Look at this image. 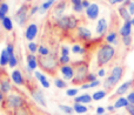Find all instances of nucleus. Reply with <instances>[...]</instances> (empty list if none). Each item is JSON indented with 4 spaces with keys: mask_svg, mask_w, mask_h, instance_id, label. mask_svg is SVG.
Returning a JSON list of instances; mask_svg holds the SVG:
<instances>
[{
    "mask_svg": "<svg viewBox=\"0 0 134 115\" xmlns=\"http://www.w3.org/2000/svg\"><path fill=\"white\" fill-rule=\"evenodd\" d=\"M38 62H39V66L42 71H45L46 73H48L49 75H55L57 74V69H58V62L59 59H57L55 54L49 53V55L47 56H40L38 58Z\"/></svg>",
    "mask_w": 134,
    "mask_h": 115,
    "instance_id": "1",
    "label": "nucleus"
},
{
    "mask_svg": "<svg viewBox=\"0 0 134 115\" xmlns=\"http://www.w3.org/2000/svg\"><path fill=\"white\" fill-rule=\"evenodd\" d=\"M115 55V49L112 45H102L97 53V65L98 67H102L107 65Z\"/></svg>",
    "mask_w": 134,
    "mask_h": 115,
    "instance_id": "2",
    "label": "nucleus"
},
{
    "mask_svg": "<svg viewBox=\"0 0 134 115\" xmlns=\"http://www.w3.org/2000/svg\"><path fill=\"white\" fill-rule=\"evenodd\" d=\"M73 68L75 71V75H74L72 83L74 85H83L86 82V76L88 74V65L85 61H79L74 62Z\"/></svg>",
    "mask_w": 134,
    "mask_h": 115,
    "instance_id": "3",
    "label": "nucleus"
},
{
    "mask_svg": "<svg viewBox=\"0 0 134 115\" xmlns=\"http://www.w3.org/2000/svg\"><path fill=\"white\" fill-rule=\"evenodd\" d=\"M58 26L64 31L67 30H74V28H78V19L73 15H64L61 18L58 19L57 21Z\"/></svg>",
    "mask_w": 134,
    "mask_h": 115,
    "instance_id": "4",
    "label": "nucleus"
},
{
    "mask_svg": "<svg viewBox=\"0 0 134 115\" xmlns=\"http://www.w3.org/2000/svg\"><path fill=\"white\" fill-rule=\"evenodd\" d=\"M28 9H30V6L24 4V5H21L20 8H19L18 11L15 12V14H14V20H15L20 26H23L24 24L27 21V18H28V15H30Z\"/></svg>",
    "mask_w": 134,
    "mask_h": 115,
    "instance_id": "5",
    "label": "nucleus"
},
{
    "mask_svg": "<svg viewBox=\"0 0 134 115\" xmlns=\"http://www.w3.org/2000/svg\"><path fill=\"white\" fill-rule=\"evenodd\" d=\"M6 102H7V106L11 107V108L19 109V108L23 107V105H24V102L25 101H24V99L21 96L13 94V95H8V96H7Z\"/></svg>",
    "mask_w": 134,
    "mask_h": 115,
    "instance_id": "6",
    "label": "nucleus"
},
{
    "mask_svg": "<svg viewBox=\"0 0 134 115\" xmlns=\"http://www.w3.org/2000/svg\"><path fill=\"white\" fill-rule=\"evenodd\" d=\"M31 95H32V97L34 99V101L38 102L40 106H44V107L47 106L46 99H45V96H44V93H42L39 88H33V89H31Z\"/></svg>",
    "mask_w": 134,
    "mask_h": 115,
    "instance_id": "7",
    "label": "nucleus"
},
{
    "mask_svg": "<svg viewBox=\"0 0 134 115\" xmlns=\"http://www.w3.org/2000/svg\"><path fill=\"white\" fill-rule=\"evenodd\" d=\"M60 73L65 80H73L74 75H75V71H74L73 66H69V65H64V66H61Z\"/></svg>",
    "mask_w": 134,
    "mask_h": 115,
    "instance_id": "8",
    "label": "nucleus"
},
{
    "mask_svg": "<svg viewBox=\"0 0 134 115\" xmlns=\"http://www.w3.org/2000/svg\"><path fill=\"white\" fill-rule=\"evenodd\" d=\"M37 34H38V25L34 22L30 24V25L27 26V28H26V32H25L26 40L33 41V40L35 39V37H37Z\"/></svg>",
    "mask_w": 134,
    "mask_h": 115,
    "instance_id": "9",
    "label": "nucleus"
},
{
    "mask_svg": "<svg viewBox=\"0 0 134 115\" xmlns=\"http://www.w3.org/2000/svg\"><path fill=\"white\" fill-rule=\"evenodd\" d=\"M76 35H78V38L80 40H82V41H87V40H90L91 38H92L91 31L87 30L86 27H82V26H79V27L76 28Z\"/></svg>",
    "mask_w": 134,
    "mask_h": 115,
    "instance_id": "10",
    "label": "nucleus"
},
{
    "mask_svg": "<svg viewBox=\"0 0 134 115\" xmlns=\"http://www.w3.org/2000/svg\"><path fill=\"white\" fill-rule=\"evenodd\" d=\"M86 15L90 20H95L99 15V6L97 4H91V6L86 8Z\"/></svg>",
    "mask_w": 134,
    "mask_h": 115,
    "instance_id": "11",
    "label": "nucleus"
},
{
    "mask_svg": "<svg viewBox=\"0 0 134 115\" xmlns=\"http://www.w3.org/2000/svg\"><path fill=\"white\" fill-rule=\"evenodd\" d=\"M0 89H1V92L4 93V94H6V93H8L9 90H11L9 78L6 75V74H4V75L0 76Z\"/></svg>",
    "mask_w": 134,
    "mask_h": 115,
    "instance_id": "12",
    "label": "nucleus"
},
{
    "mask_svg": "<svg viewBox=\"0 0 134 115\" xmlns=\"http://www.w3.org/2000/svg\"><path fill=\"white\" fill-rule=\"evenodd\" d=\"M11 78H12V80H13V82L15 83V85H18V86L25 85V79H24V76H23V73H21L19 69H15V71L12 72Z\"/></svg>",
    "mask_w": 134,
    "mask_h": 115,
    "instance_id": "13",
    "label": "nucleus"
},
{
    "mask_svg": "<svg viewBox=\"0 0 134 115\" xmlns=\"http://www.w3.org/2000/svg\"><path fill=\"white\" fill-rule=\"evenodd\" d=\"M111 76L113 78V80L118 83L124 76V67H121V66L113 67V69H112V72H111Z\"/></svg>",
    "mask_w": 134,
    "mask_h": 115,
    "instance_id": "14",
    "label": "nucleus"
},
{
    "mask_svg": "<svg viewBox=\"0 0 134 115\" xmlns=\"http://www.w3.org/2000/svg\"><path fill=\"white\" fill-rule=\"evenodd\" d=\"M26 60H27V68L30 69L31 72L35 71L38 66H39V62H38V58L34 55V54H28L26 56Z\"/></svg>",
    "mask_w": 134,
    "mask_h": 115,
    "instance_id": "15",
    "label": "nucleus"
},
{
    "mask_svg": "<svg viewBox=\"0 0 134 115\" xmlns=\"http://www.w3.org/2000/svg\"><path fill=\"white\" fill-rule=\"evenodd\" d=\"M66 9V1L65 0H61L60 2H59L58 5L55 6V8H54V15L57 16V18H61V16H64V12H65Z\"/></svg>",
    "mask_w": 134,
    "mask_h": 115,
    "instance_id": "16",
    "label": "nucleus"
},
{
    "mask_svg": "<svg viewBox=\"0 0 134 115\" xmlns=\"http://www.w3.org/2000/svg\"><path fill=\"white\" fill-rule=\"evenodd\" d=\"M95 31H97V33L99 35H102V34L106 33V31H107V21H106V19L101 18L99 21H98V25H97Z\"/></svg>",
    "mask_w": 134,
    "mask_h": 115,
    "instance_id": "17",
    "label": "nucleus"
},
{
    "mask_svg": "<svg viewBox=\"0 0 134 115\" xmlns=\"http://www.w3.org/2000/svg\"><path fill=\"white\" fill-rule=\"evenodd\" d=\"M34 76H35V79H37V80L39 81L40 83H41L42 87H45V88H49L51 83L48 82V80H47L46 76H45L42 73H40V72H34Z\"/></svg>",
    "mask_w": 134,
    "mask_h": 115,
    "instance_id": "18",
    "label": "nucleus"
},
{
    "mask_svg": "<svg viewBox=\"0 0 134 115\" xmlns=\"http://www.w3.org/2000/svg\"><path fill=\"white\" fill-rule=\"evenodd\" d=\"M132 21H125L124 26L120 28V34L122 37H128L131 35V32H132Z\"/></svg>",
    "mask_w": 134,
    "mask_h": 115,
    "instance_id": "19",
    "label": "nucleus"
},
{
    "mask_svg": "<svg viewBox=\"0 0 134 115\" xmlns=\"http://www.w3.org/2000/svg\"><path fill=\"white\" fill-rule=\"evenodd\" d=\"M93 100V97L91 96L90 94H82L80 95V96H76L75 99H74V102H76V104H91Z\"/></svg>",
    "mask_w": 134,
    "mask_h": 115,
    "instance_id": "20",
    "label": "nucleus"
},
{
    "mask_svg": "<svg viewBox=\"0 0 134 115\" xmlns=\"http://www.w3.org/2000/svg\"><path fill=\"white\" fill-rule=\"evenodd\" d=\"M132 82H133V81L130 80V81H126L125 83H122V85H121L120 87L116 89V93H115V94H116V95H122V94H125L126 92H128V89H130L131 86H132Z\"/></svg>",
    "mask_w": 134,
    "mask_h": 115,
    "instance_id": "21",
    "label": "nucleus"
},
{
    "mask_svg": "<svg viewBox=\"0 0 134 115\" xmlns=\"http://www.w3.org/2000/svg\"><path fill=\"white\" fill-rule=\"evenodd\" d=\"M130 105V101L127 100V97H119L114 104V108H126Z\"/></svg>",
    "mask_w": 134,
    "mask_h": 115,
    "instance_id": "22",
    "label": "nucleus"
},
{
    "mask_svg": "<svg viewBox=\"0 0 134 115\" xmlns=\"http://www.w3.org/2000/svg\"><path fill=\"white\" fill-rule=\"evenodd\" d=\"M115 85H116V82L113 80V78H112L111 75L107 76L106 80L104 81V87H105V89H106V90H111V89H113V88L115 87Z\"/></svg>",
    "mask_w": 134,
    "mask_h": 115,
    "instance_id": "23",
    "label": "nucleus"
},
{
    "mask_svg": "<svg viewBox=\"0 0 134 115\" xmlns=\"http://www.w3.org/2000/svg\"><path fill=\"white\" fill-rule=\"evenodd\" d=\"M73 109H74V112L78 113V114H86L87 113V111H88V108L85 106V105L76 104V102H74L73 104Z\"/></svg>",
    "mask_w": 134,
    "mask_h": 115,
    "instance_id": "24",
    "label": "nucleus"
},
{
    "mask_svg": "<svg viewBox=\"0 0 134 115\" xmlns=\"http://www.w3.org/2000/svg\"><path fill=\"white\" fill-rule=\"evenodd\" d=\"M9 62V55L7 53L6 48L2 49L1 51V54H0V66H7V64Z\"/></svg>",
    "mask_w": 134,
    "mask_h": 115,
    "instance_id": "25",
    "label": "nucleus"
},
{
    "mask_svg": "<svg viewBox=\"0 0 134 115\" xmlns=\"http://www.w3.org/2000/svg\"><path fill=\"white\" fill-rule=\"evenodd\" d=\"M119 14H120V16L125 21H131V20H132V19H131L130 12H128V9L126 8L125 6H122V7H120V8H119Z\"/></svg>",
    "mask_w": 134,
    "mask_h": 115,
    "instance_id": "26",
    "label": "nucleus"
},
{
    "mask_svg": "<svg viewBox=\"0 0 134 115\" xmlns=\"http://www.w3.org/2000/svg\"><path fill=\"white\" fill-rule=\"evenodd\" d=\"M1 25H2V27L7 31V32H9V31L13 30V24H12L11 18H8V16H6V18L1 21Z\"/></svg>",
    "mask_w": 134,
    "mask_h": 115,
    "instance_id": "27",
    "label": "nucleus"
},
{
    "mask_svg": "<svg viewBox=\"0 0 134 115\" xmlns=\"http://www.w3.org/2000/svg\"><path fill=\"white\" fill-rule=\"evenodd\" d=\"M59 109H60L63 113H65L67 115H72L74 113V109H73V107H71V106H66V105H59Z\"/></svg>",
    "mask_w": 134,
    "mask_h": 115,
    "instance_id": "28",
    "label": "nucleus"
},
{
    "mask_svg": "<svg viewBox=\"0 0 134 115\" xmlns=\"http://www.w3.org/2000/svg\"><path fill=\"white\" fill-rule=\"evenodd\" d=\"M106 95H107L106 90H98V92H95L94 94L92 95V97H93V100H94V101H99V100L104 99Z\"/></svg>",
    "mask_w": 134,
    "mask_h": 115,
    "instance_id": "29",
    "label": "nucleus"
},
{
    "mask_svg": "<svg viewBox=\"0 0 134 115\" xmlns=\"http://www.w3.org/2000/svg\"><path fill=\"white\" fill-rule=\"evenodd\" d=\"M54 4V0H49V1H45L44 4L40 6V9H39V12L40 13H45V12L47 11V9H49L52 7V5Z\"/></svg>",
    "mask_w": 134,
    "mask_h": 115,
    "instance_id": "30",
    "label": "nucleus"
},
{
    "mask_svg": "<svg viewBox=\"0 0 134 115\" xmlns=\"http://www.w3.org/2000/svg\"><path fill=\"white\" fill-rule=\"evenodd\" d=\"M100 81L99 80H95L93 81V82H88V83H83V85H81V89H88V88H94V87H98V86H100Z\"/></svg>",
    "mask_w": 134,
    "mask_h": 115,
    "instance_id": "31",
    "label": "nucleus"
},
{
    "mask_svg": "<svg viewBox=\"0 0 134 115\" xmlns=\"http://www.w3.org/2000/svg\"><path fill=\"white\" fill-rule=\"evenodd\" d=\"M38 53H39V55H40V56H47V55H49V49L47 48L46 46L41 45V46H39Z\"/></svg>",
    "mask_w": 134,
    "mask_h": 115,
    "instance_id": "32",
    "label": "nucleus"
},
{
    "mask_svg": "<svg viewBox=\"0 0 134 115\" xmlns=\"http://www.w3.org/2000/svg\"><path fill=\"white\" fill-rule=\"evenodd\" d=\"M106 40H107L108 44H116V33L115 32H111L106 37Z\"/></svg>",
    "mask_w": 134,
    "mask_h": 115,
    "instance_id": "33",
    "label": "nucleus"
},
{
    "mask_svg": "<svg viewBox=\"0 0 134 115\" xmlns=\"http://www.w3.org/2000/svg\"><path fill=\"white\" fill-rule=\"evenodd\" d=\"M54 85H55V87H58L59 89L67 88V82H65V81L61 80V79H55V81H54Z\"/></svg>",
    "mask_w": 134,
    "mask_h": 115,
    "instance_id": "34",
    "label": "nucleus"
},
{
    "mask_svg": "<svg viewBox=\"0 0 134 115\" xmlns=\"http://www.w3.org/2000/svg\"><path fill=\"white\" fill-rule=\"evenodd\" d=\"M69 62H71V58H69V55H60V58H59V64H60L61 66L68 65Z\"/></svg>",
    "mask_w": 134,
    "mask_h": 115,
    "instance_id": "35",
    "label": "nucleus"
},
{
    "mask_svg": "<svg viewBox=\"0 0 134 115\" xmlns=\"http://www.w3.org/2000/svg\"><path fill=\"white\" fill-rule=\"evenodd\" d=\"M28 49H30L31 54H35L38 52V49H39V47H38V45L35 44V42L31 41L30 44H28Z\"/></svg>",
    "mask_w": 134,
    "mask_h": 115,
    "instance_id": "36",
    "label": "nucleus"
},
{
    "mask_svg": "<svg viewBox=\"0 0 134 115\" xmlns=\"http://www.w3.org/2000/svg\"><path fill=\"white\" fill-rule=\"evenodd\" d=\"M72 52H73L74 54H83L85 53V48L80 47L79 45H74V46L72 47Z\"/></svg>",
    "mask_w": 134,
    "mask_h": 115,
    "instance_id": "37",
    "label": "nucleus"
},
{
    "mask_svg": "<svg viewBox=\"0 0 134 115\" xmlns=\"http://www.w3.org/2000/svg\"><path fill=\"white\" fill-rule=\"evenodd\" d=\"M8 9H9V7L6 2H1V4H0V13H2V14L6 15V14L8 13Z\"/></svg>",
    "mask_w": 134,
    "mask_h": 115,
    "instance_id": "38",
    "label": "nucleus"
},
{
    "mask_svg": "<svg viewBox=\"0 0 134 115\" xmlns=\"http://www.w3.org/2000/svg\"><path fill=\"white\" fill-rule=\"evenodd\" d=\"M18 65V60H16V56L13 55L9 58V62H8V66L11 67V68H14V67Z\"/></svg>",
    "mask_w": 134,
    "mask_h": 115,
    "instance_id": "39",
    "label": "nucleus"
},
{
    "mask_svg": "<svg viewBox=\"0 0 134 115\" xmlns=\"http://www.w3.org/2000/svg\"><path fill=\"white\" fill-rule=\"evenodd\" d=\"M78 92H79L78 88H69V89H67L66 95L67 96H75L78 94Z\"/></svg>",
    "mask_w": 134,
    "mask_h": 115,
    "instance_id": "40",
    "label": "nucleus"
},
{
    "mask_svg": "<svg viewBox=\"0 0 134 115\" xmlns=\"http://www.w3.org/2000/svg\"><path fill=\"white\" fill-rule=\"evenodd\" d=\"M97 74H93V73H88L87 76H86V82H93V81L97 80Z\"/></svg>",
    "mask_w": 134,
    "mask_h": 115,
    "instance_id": "41",
    "label": "nucleus"
},
{
    "mask_svg": "<svg viewBox=\"0 0 134 115\" xmlns=\"http://www.w3.org/2000/svg\"><path fill=\"white\" fill-rule=\"evenodd\" d=\"M60 55H69V48L67 46L60 47Z\"/></svg>",
    "mask_w": 134,
    "mask_h": 115,
    "instance_id": "42",
    "label": "nucleus"
},
{
    "mask_svg": "<svg viewBox=\"0 0 134 115\" xmlns=\"http://www.w3.org/2000/svg\"><path fill=\"white\" fill-rule=\"evenodd\" d=\"M122 42L125 46L128 47L131 45V42H132V37H131V35H128V37H122Z\"/></svg>",
    "mask_w": 134,
    "mask_h": 115,
    "instance_id": "43",
    "label": "nucleus"
},
{
    "mask_svg": "<svg viewBox=\"0 0 134 115\" xmlns=\"http://www.w3.org/2000/svg\"><path fill=\"white\" fill-rule=\"evenodd\" d=\"M126 109H127V112L130 115H134V105L130 104L127 107H126Z\"/></svg>",
    "mask_w": 134,
    "mask_h": 115,
    "instance_id": "44",
    "label": "nucleus"
},
{
    "mask_svg": "<svg viewBox=\"0 0 134 115\" xmlns=\"http://www.w3.org/2000/svg\"><path fill=\"white\" fill-rule=\"evenodd\" d=\"M73 11L76 12V13H80V12L83 11V6L82 5H78V6H73Z\"/></svg>",
    "mask_w": 134,
    "mask_h": 115,
    "instance_id": "45",
    "label": "nucleus"
},
{
    "mask_svg": "<svg viewBox=\"0 0 134 115\" xmlns=\"http://www.w3.org/2000/svg\"><path fill=\"white\" fill-rule=\"evenodd\" d=\"M39 9H40V6H33L32 9H31V12H30V15H33V14H35L37 12H39Z\"/></svg>",
    "mask_w": 134,
    "mask_h": 115,
    "instance_id": "46",
    "label": "nucleus"
},
{
    "mask_svg": "<svg viewBox=\"0 0 134 115\" xmlns=\"http://www.w3.org/2000/svg\"><path fill=\"white\" fill-rule=\"evenodd\" d=\"M128 12H130L131 15H133L134 14V2L131 1V4L128 5Z\"/></svg>",
    "mask_w": 134,
    "mask_h": 115,
    "instance_id": "47",
    "label": "nucleus"
},
{
    "mask_svg": "<svg viewBox=\"0 0 134 115\" xmlns=\"http://www.w3.org/2000/svg\"><path fill=\"white\" fill-rule=\"evenodd\" d=\"M127 100H128V101H130V104L134 105V92H132V93H130V94H128Z\"/></svg>",
    "mask_w": 134,
    "mask_h": 115,
    "instance_id": "48",
    "label": "nucleus"
},
{
    "mask_svg": "<svg viewBox=\"0 0 134 115\" xmlns=\"http://www.w3.org/2000/svg\"><path fill=\"white\" fill-rule=\"evenodd\" d=\"M106 113V108H104V107H98L97 108V114H105Z\"/></svg>",
    "mask_w": 134,
    "mask_h": 115,
    "instance_id": "49",
    "label": "nucleus"
},
{
    "mask_svg": "<svg viewBox=\"0 0 134 115\" xmlns=\"http://www.w3.org/2000/svg\"><path fill=\"white\" fill-rule=\"evenodd\" d=\"M72 6H78V5H82V0H71Z\"/></svg>",
    "mask_w": 134,
    "mask_h": 115,
    "instance_id": "50",
    "label": "nucleus"
},
{
    "mask_svg": "<svg viewBox=\"0 0 134 115\" xmlns=\"http://www.w3.org/2000/svg\"><path fill=\"white\" fill-rule=\"evenodd\" d=\"M82 6H83V8H88L91 6V2L88 0H82Z\"/></svg>",
    "mask_w": 134,
    "mask_h": 115,
    "instance_id": "51",
    "label": "nucleus"
},
{
    "mask_svg": "<svg viewBox=\"0 0 134 115\" xmlns=\"http://www.w3.org/2000/svg\"><path fill=\"white\" fill-rule=\"evenodd\" d=\"M105 73H106V72H105V69L104 68H100L99 72H98V76H105Z\"/></svg>",
    "mask_w": 134,
    "mask_h": 115,
    "instance_id": "52",
    "label": "nucleus"
},
{
    "mask_svg": "<svg viewBox=\"0 0 134 115\" xmlns=\"http://www.w3.org/2000/svg\"><path fill=\"white\" fill-rule=\"evenodd\" d=\"M108 1H109V4L114 5V4H118V2H124L125 0H108Z\"/></svg>",
    "mask_w": 134,
    "mask_h": 115,
    "instance_id": "53",
    "label": "nucleus"
},
{
    "mask_svg": "<svg viewBox=\"0 0 134 115\" xmlns=\"http://www.w3.org/2000/svg\"><path fill=\"white\" fill-rule=\"evenodd\" d=\"M18 115H27V114H26V112H24V109L19 108L18 109Z\"/></svg>",
    "mask_w": 134,
    "mask_h": 115,
    "instance_id": "54",
    "label": "nucleus"
},
{
    "mask_svg": "<svg viewBox=\"0 0 134 115\" xmlns=\"http://www.w3.org/2000/svg\"><path fill=\"white\" fill-rule=\"evenodd\" d=\"M4 99H5V95H4V93L1 92V89H0V102L4 101Z\"/></svg>",
    "mask_w": 134,
    "mask_h": 115,
    "instance_id": "55",
    "label": "nucleus"
},
{
    "mask_svg": "<svg viewBox=\"0 0 134 115\" xmlns=\"http://www.w3.org/2000/svg\"><path fill=\"white\" fill-rule=\"evenodd\" d=\"M114 109H115V108H114V106H108V107H107V111H109V112H113Z\"/></svg>",
    "mask_w": 134,
    "mask_h": 115,
    "instance_id": "56",
    "label": "nucleus"
},
{
    "mask_svg": "<svg viewBox=\"0 0 134 115\" xmlns=\"http://www.w3.org/2000/svg\"><path fill=\"white\" fill-rule=\"evenodd\" d=\"M5 18H6V15H5V14H2V13H0V21H2Z\"/></svg>",
    "mask_w": 134,
    "mask_h": 115,
    "instance_id": "57",
    "label": "nucleus"
},
{
    "mask_svg": "<svg viewBox=\"0 0 134 115\" xmlns=\"http://www.w3.org/2000/svg\"><path fill=\"white\" fill-rule=\"evenodd\" d=\"M131 21H132V25L134 26V18H133V19H132V20H131Z\"/></svg>",
    "mask_w": 134,
    "mask_h": 115,
    "instance_id": "58",
    "label": "nucleus"
},
{
    "mask_svg": "<svg viewBox=\"0 0 134 115\" xmlns=\"http://www.w3.org/2000/svg\"><path fill=\"white\" fill-rule=\"evenodd\" d=\"M25 1H27V2H31V1H32V0H25Z\"/></svg>",
    "mask_w": 134,
    "mask_h": 115,
    "instance_id": "59",
    "label": "nucleus"
},
{
    "mask_svg": "<svg viewBox=\"0 0 134 115\" xmlns=\"http://www.w3.org/2000/svg\"><path fill=\"white\" fill-rule=\"evenodd\" d=\"M97 115H100V114H97ZM101 115H106V114H101Z\"/></svg>",
    "mask_w": 134,
    "mask_h": 115,
    "instance_id": "60",
    "label": "nucleus"
},
{
    "mask_svg": "<svg viewBox=\"0 0 134 115\" xmlns=\"http://www.w3.org/2000/svg\"><path fill=\"white\" fill-rule=\"evenodd\" d=\"M1 2H2V0H0V4H1Z\"/></svg>",
    "mask_w": 134,
    "mask_h": 115,
    "instance_id": "61",
    "label": "nucleus"
},
{
    "mask_svg": "<svg viewBox=\"0 0 134 115\" xmlns=\"http://www.w3.org/2000/svg\"><path fill=\"white\" fill-rule=\"evenodd\" d=\"M45 1H49V0H45Z\"/></svg>",
    "mask_w": 134,
    "mask_h": 115,
    "instance_id": "62",
    "label": "nucleus"
},
{
    "mask_svg": "<svg viewBox=\"0 0 134 115\" xmlns=\"http://www.w3.org/2000/svg\"><path fill=\"white\" fill-rule=\"evenodd\" d=\"M132 1H133V2H134V0H132Z\"/></svg>",
    "mask_w": 134,
    "mask_h": 115,
    "instance_id": "63",
    "label": "nucleus"
}]
</instances>
